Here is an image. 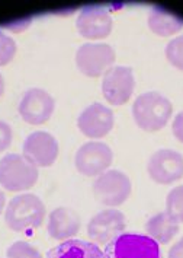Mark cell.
Listing matches in <instances>:
<instances>
[{
    "mask_svg": "<svg viewBox=\"0 0 183 258\" xmlns=\"http://www.w3.org/2000/svg\"><path fill=\"white\" fill-rule=\"evenodd\" d=\"M3 91H5V79H3V76L0 73V95L3 94Z\"/></svg>",
    "mask_w": 183,
    "mask_h": 258,
    "instance_id": "27",
    "label": "cell"
},
{
    "mask_svg": "<svg viewBox=\"0 0 183 258\" xmlns=\"http://www.w3.org/2000/svg\"><path fill=\"white\" fill-rule=\"evenodd\" d=\"M167 258H183V238L170 248Z\"/></svg>",
    "mask_w": 183,
    "mask_h": 258,
    "instance_id": "25",
    "label": "cell"
},
{
    "mask_svg": "<svg viewBox=\"0 0 183 258\" xmlns=\"http://www.w3.org/2000/svg\"><path fill=\"white\" fill-rule=\"evenodd\" d=\"M147 172L160 184H171L180 179L183 177L182 153L173 149L157 150L147 162Z\"/></svg>",
    "mask_w": 183,
    "mask_h": 258,
    "instance_id": "10",
    "label": "cell"
},
{
    "mask_svg": "<svg viewBox=\"0 0 183 258\" xmlns=\"http://www.w3.org/2000/svg\"><path fill=\"white\" fill-rule=\"evenodd\" d=\"M45 218V204L38 196L24 192L15 196L6 206L5 222L15 232H24L41 226Z\"/></svg>",
    "mask_w": 183,
    "mask_h": 258,
    "instance_id": "2",
    "label": "cell"
},
{
    "mask_svg": "<svg viewBox=\"0 0 183 258\" xmlns=\"http://www.w3.org/2000/svg\"><path fill=\"white\" fill-rule=\"evenodd\" d=\"M38 166L24 155L6 153L0 159V185L6 190H29L38 181Z\"/></svg>",
    "mask_w": 183,
    "mask_h": 258,
    "instance_id": "3",
    "label": "cell"
},
{
    "mask_svg": "<svg viewBox=\"0 0 183 258\" xmlns=\"http://www.w3.org/2000/svg\"><path fill=\"white\" fill-rule=\"evenodd\" d=\"M5 204H6V197H5V192L0 190V213H2L3 209H5Z\"/></svg>",
    "mask_w": 183,
    "mask_h": 258,
    "instance_id": "26",
    "label": "cell"
},
{
    "mask_svg": "<svg viewBox=\"0 0 183 258\" xmlns=\"http://www.w3.org/2000/svg\"><path fill=\"white\" fill-rule=\"evenodd\" d=\"M105 258H161L160 246L143 233L124 232L105 246Z\"/></svg>",
    "mask_w": 183,
    "mask_h": 258,
    "instance_id": "4",
    "label": "cell"
},
{
    "mask_svg": "<svg viewBox=\"0 0 183 258\" xmlns=\"http://www.w3.org/2000/svg\"><path fill=\"white\" fill-rule=\"evenodd\" d=\"M58 142L48 132H34L24 142V156L37 166H50L58 156Z\"/></svg>",
    "mask_w": 183,
    "mask_h": 258,
    "instance_id": "13",
    "label": "cell"
},
{
    "mask_svg": "<svg viewBox=\"0 0 183 258\" xmlns=\"http://www.w3.org/2000/svg\"><path fill=\"white\" fill-rule=\"evenodd\" d=\"M180 223L169 215L167 212H160L153 218L148 219L145 225V231L150 238H153L157 244H169L177 235Z\"/></svg>",
    "mask_w": 183,
    "mask_h": 258,
    "instance_id": "17",
    "label": "cell"
},
{
    "mask_svg": "<svg viewBox=\"0 0 183 258\" xmlns=\"http://www.w3.org/2000/svg\"><path fill=\"white\" fill-rule=\"evenodd\" d=\"M148 27L161 37H170L183 27V18L161 6H154L148 14Z\"/></svg>",
    "mask_w": 183,
    "mask_h": 258,
    "instance_id": "18",
    "label": "cell"
},
{
    "mask_svg": "<svg viewBox=\"0 0 183 258\" xmlns=\"http://www.w3.org/2000/svg\"><path fill=\"white\" fill-rule=\"evenodd\" d=\"M13 130L11 124L3 120H0V152L8 149L12 143Z\"/></svg>",
    "mask_w": 183,
    "mask_h": 258,
    "instance_id": "23",
    "label": "cell"
},
{
    "mask_svg": "<svg viewBox=\"0 0 183 258\" xmlns=\"http://www.w3.org/2000/svg\"><path fill=\"white\" fill-rule=\"evenodd\" d=\"M115 122L114 111L101 102H93L80 112L77 127L80 132L92 139L106 136Z\"/></svg>",
    "mask_w": 183,
    "mask_h": 258,
    "instance_id": "14",
    "label": "cell"
},
{
    "mask_svg": "<svg viewBox=\"0 0 183 258\" xmlns=\"http://www.w3.org/2000/svg\"><path fill=\"white\" fill-rule=\"evenodd\" d=\"M80 216L70 207H57L48 218V233L52 239L67 241L80 231Z\"/></svg>",
    "mask_w": 183,
    "mask_h": 258,
    "instance_id": "15",
    "label": "cell"
},
{
    "mask_svg": "<svg viewBox=\"0 0 183 258\" xmlns=\"http://www.w3.org/2000/svg\"><path fill=\"white\" fill-rule=\"evenodd\" d=\"M117 53L108 42H84L76 51V64L86 76H101L114 66Z\"/></svg>",
    "mask_w": 183,
    "mask_h": 258,
    "instance_id": "6",
    "label": "cell"
},
{
    "mask_svg": "<svg viewBox=\"0 0 183 258\" xmlns=\"http://www.w3.org/2000/svg\"><path fill=\"white\" fill-rule=\"evenodd\" d=\"M55 108V101L50 92L42 88H29L19 101V114L29 124L48 121Z\"/></svg>",
    "mask_w": 183,
    "mask_h": 258,
    "instance_id": "11",
    "label": "cell"
},
{
    "mask_svg": "<svg viewBox=\"0 0 183 258\" xmlns=\"http://www.w3.org/2000/svg\"><path fill=\"white\" fill-rule=\"evenodd\" d=\"M114 161V152L104 142H86L76 152L74 163L80 174L98 177L108 171Z\"/></svg>",
    "mask_w": 183,
    "mask_h": 258,
    "instance_id": "7",
    "label": "cell"
},
{
    "mask_svg": "<svg viewBox=\"0 0 183 258\" xmlns=\"http://www.w3.org/2000/svg\"><path fill=\"white\" fill-rule=\"evenodd\" d=\"M166 212L179 223L183 222V185L171 188L166 199Z\"/></svg>",
    "mask_w": 183,
    "mask_h": 258,
    "instance_id": "19",
    "label": "cell"
},
{
    "mask_svg": "<svg viewBox=\"0 0 183 258\" xmlns=\"http://www.w3.org/2000/svg\"><path fill=\"white\" fill-rule=\"evenodd\" d=\"M8 258H42V254L38 251V248H35L34 245H31L26 241H16L13 242L8 251H6Z\"/></svg>",
    "mask_w": 183,
    "mask_h": 258,
    "instance_id": "20",
    "label": "cell"
},
{
    "mask_svg": "<svg viewBox=\"0 0 183 258\" xmlns=\"http://www.w3.org/2000/svg\"><path fill=\"white\" fill-rule=\"evenodd\" d=\"M112 16L109 11L101 5H90L84 6L77 15L76 27L81 37L89 40H99L105 38L112 31Z\"/></svg>",
    "mask_w": 183,
    "mask_h": 258,
    "instance_id": "12",
    "label": "cell"
},
{
    "mask_svg": "<svg viewBox=\"0 0 183 258\" xmlns=\"http://www.w3.org/2000/svg\"><path fill=\"white\" fill-rule=\"evenodd\" d=\"M131 179L119 169H108L93 182V194L99 203L115 207L122 204L131 194Z\"/></svg>",
    "mask_w": 183,
    "mask_h": 258,
    "instance_id": "5",
    "label": "cell"
},
{
    "mask_svg": "<svg viewBox=\"0 0 183 258\" xmlns=\"http://www.w3.org/2000/svg\"><path fill=\"white\" fill-rule=\"evenodd\" d=\"M127 228V219L117 209H108L96 213L87 223V235L96 244L108 245Z\"/></svg>",
    "mask_w": 183,
    "mask_h": 258,
    "instance_id": "9",
    "label": "cell"
},
{
    "mask_svg": "<svg viewBox=\"0 0 183 258\" xmlns=\"http://www.w3.org/2000/svg\"><path fill=\"white\" fill-rule=\"evenodd\" d=\"M173 112L169 98L156 91L143 92L134 99L132 117L143 130L157 132L164 127Z\"/></svg>",
    "mask_w": 183,
    "mask_h": 258,
    "instance_id": "1",
    "label": "cell"
},
{
    "mask_svg": "<svg viewBox=\"0 0 183 258\" xmlns=\"http://www.w3.org/2000/svg\"><path fill=\"white\" fill-rule=\"evenodd\" d=\"M45 258H105V254L93 242L83 239H67L50 249Z\"/></svg>",
    "mask_w": 183,
    "mask_h": 258,
    "instance_id": "16",
    "label": "cell"
},
{
    "mask_svg": "<svg viewBox=\"0 0 183 258\" xmlns=\"http://www.w3.org/2000/svg\"><path fill=\"white\" fill-rule=\"evenodd\" d=\"M134 73L128 66H112L104 73L102 92L112 105L125 104L134 92Z\"/></svg>",
    "mask_w": 183,
    "mask_h": 258,
    "instance_id": "8",
    "label": "cell"
},
{
    "mask_svg": "<svg viewBox=\"0 0 183 258\" xmlns=\"http://www.w3.org/2000/svg\"><path fill=\"white\" fill-rule=\"evenodd\" d=\"M171 130H173V135L176 136V139L183 142V111L176 114L173 124H171Z\"/></svg>",
    "mask_w": 183,
    "mask_h": 258,
    "instance_id": "24",
    "label": "cell"
},
{
    "mask_svg": "<svg viewBox=\"0 0 183 258\" xmlns=\"http://www.w3.org/2000/svg\"><path fill=\"white\" fill-rule=\"evenodd\" d=\"M166 57L174 68L183 70V35L174 37L167 42Z\"/></svg>",
    "mask_w": 183,
    "mask_h": 258,
    "instance_id": "21",
    "label": "cell"
},
{
    "mask_svg": "<svg viewBox=\"0 0 183 258\" xmlns=\"http://www.w3.org/2000/svg\"><path fill=\"white\" fill-rule=\"evenodd\" d=\"M16 53V42L0 29V66L8 64Z\"/></svg>",
    "mask_w": 183,
    "mask_h": 258,
    "instance_id": "22",
    "label": "cell"
}]
</instances>
